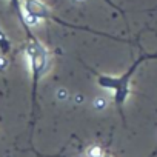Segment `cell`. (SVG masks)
I'll return each mask as SVG.
<instances>
[{
	"mask_svg": "<svg viewBox=\"0 0 157 157\" xmlns=\"http://www.w3.org/2000/svg\"><path fill=\"white\" fill-rule=\"evenodd\" d=\"M28 62H29V71H31V93H33V106L36 105V99H37V86L40 78L45 75L46 69H48V60H49V54L48 49L37 40L36 36L28 37V43L25 48Z\"/></svg>",
	"mask_w": 157,
	"mask_h": 157,
	"instance_id": "cell-1",
	"label": "cell"
},
{
	"mask_svg": "<svg viewBox=\"0 0 157 157\" xmlns=\"http://www.w3.org/2000/svg\"><path fill=\"white\" fill-rule=\"evenodd\" d=\"M155 57H157V56H142V57L137 59V60L132 63V66H129V69H128L123 75H120V77L97 75V85H99L100 88H103V90L113 91L116 105H117V106H122V105L126 102L128 96H129V83H131V78H132V75H134L137 66H139L142 62H145V60H148V59H155Z\"/></svg>",
	"mask_w": 157,
	"mask_h": 157,
	"instance_id": "cell-2",
	"label": "cell"
},
{
	"mask_svg": "<svg viewBox=\"0 0 157 157\" xmlns=\"http://www.w3.org/2000/svg\"><path fill=\"white\" fill-rule=\"evenodd\" d=\"M0 51H2L3 56H6L11 51V42L8 40V37L5 36V33L0 29Z\"/></svg>",
	"mask_w": 157,
	"mask_h": 157,
	"instance_id": "cell-3",
	"label": "cell"
},
{
	"mask_svg": "<svg viewBox=\"0 0 157 157\" xmlns=\"http://www.w3.org/2000/svg\"><path fill=\"white\" fill-rule=\"evenodd\" d=\"M86 154H88V157H103V151H102V148L99 145L90 146L88 151H86Z\"/></svg>",
	"mask_w": 157,
	"mask_h": 157,
	"instance_id": "cell-4",
	"label": "cell"
},
{
	"mask_svg": "<svg viewBox=\"0 0 157 157\" xmlns=\"http://www.w3.org/2000/svg\"><path fill=\"white\" fill-rule=\"evenodd\" d=\"M105 106H106V100L103 97H99V99L94 100V108L96 109H105Z\"/></svg>",
	"mask_w": 157,
	"mask_h": 157,
	"instance_id": "cell-5",
	"label": "cell"
},
{
	"mask_svg": "<svg viewBox=\"0 0 157 157\" xmlns=\"http://www.w3.org/2000/svg\"><path fill=\"white\" fill-rule=\"evenodd\" d=\"M6 65H8V62H6V57H5V56H0V69L6 68Z\"/></svg>",
	"mask_w": 157,
	"mask_h": 157,
	"instance_id": "cell-6",
	"label": "cell"
},
{
	"mask_svg": "<svg viewBox=\"0 0 157 157\" xmlns=\"http://www.w3.org/2000/svg\"><path fill=\"white\" fill-rule=\"evenodd\" d=\"M68 94H66V91L65 90H60V91H57V97H60V99H65Z\"/></svg>",
	"mask_w": 157,
	"mask_h": 157,
	"instance_id": "cell-7",
	"label": "cell"
},
{
	"mask_svg": "<svg viewBox=\"0 0 157 157\" xmlns=\"http://www.w3.org/2000/svg\"><path fill=\"white\" fill-rule=\"evenodd\" d=\"M105 2H106V3H108V5H109V6H113V8H114V10H117V11H120V13H122V10H120V8H119V6H116V5H114V3H113V2H111V0H105ZM122 14H123V13H122Z\"/></svg>",
	"mask_w": 157,
	"mask_h": 157,
	"instance_id": "cell-8",
	"label": "cell"
},
{
	"mask_svg": "<svg viewBox=\"0 0 157 157\" xmlns=\"http://www.w3.org/2000/svg\"><path fill=\"white\" fill-rule=\"evenodd\" d=\"M103 157H113V155H109V154H103Z\"/></svg>",
	"mask_w": 157,
	"mask_h": 157,
	"instance_id": "cell-9",
	"label": "cell"
},
{
	"mask_svg": "<svg viewBox=\"0 0 157 157\" xmlns=\"http://www.w3.org/2000/svg\"><path fill=\"white\" fill-rule=\"evenodd\" d=\"M75 2H85V0H75Z\"/></svg>",
	"mask_w": 157,
	"mask_h": 157,
	"instance_id": "cell-10",
	"label": "cell"
}]
</instances>
